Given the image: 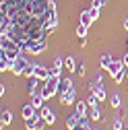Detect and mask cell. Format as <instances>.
I'll use <instances>...</instances> for the list:
<instances>
[{"label": "cell", "instance_id": "ac0fdd59", "mask_svg": "<svg viewBox=\"0 0 128 130\" xmlns=\"http://www.w3.org/2000/svg\"><path fill=\"white\" fill-rule=\"evenodd\" d=\"M25 130H37V116L25 120Z\"/></svg>", "mask_w": 128, "mask_h": 130}, {"label": "cell", "instance_id": "4fadbf2b", "mask_svg": "<svg viewBox=\"0 0 128 130\" xmlns=\"http://www.w3.org/2000/svg\"><path fill=\"white\" fill-rule=\"evenodd\" d=\"M89 120H91V118L81 116V120H78V124L74 126V130H93V128H91V124H89Z\"/></svg>", "mask_w": 128, "mask_h": 130}, {"label": "cell", "instance_id": "5b68a950", "mask_svg": "<svg viewBox=\"0 0 128 130\" xmlns=\"http://www.w3.org/2000/svg\"><path fill=\"white\" fill-rule=\"evenodd\" d=\"M27 66H29V60H27V58H23V56H19L17 60H14L12 72H14V74H23V72L27 70Z\"/></svg>", "mask_w": 128, "mask_h": 130}, {"label": "cell", "instance_id": "f1b7e54d", "mask_svg": "<svg viewBox=\"0 0 128 130\" xmlns=\"http://www.w3.org/2000/svg\"><path fill=\"white\" fill-rule=\"evenodd\" d=\"M76 72H78V76H85V64H78V66H76Z\"/></svg>", "mask_w": 128, "mask_h": 130}, {"label": "cell", "instance_id": "ba28073f", "mask_svg": "<svg viewBox=\"0 0 128 130\" xmlns=\"http://www.w3.org/2000/svg\"><path fill=\"white\" fill-rule=\"evenodd\" d=\"M62 66H64V58H60V56H58V58L54 60V66L50 68V74H52V76H60Z\"/></svg>", "mask_w": 128, "mask_h": 130}, {"label": "cell", "instance_id": "277c9868", "mask_svg": "<svg viewBox=\"0 0 128 130\" xmlns=\"http://www.w3.org/2000/svg\"><path fill=\"white\" fill-rule=\"evenodd\" d=\"M58 97H60V103H62V105H74V103H76V91H74V87L68 89L66 93L58 95Z\"/></svg>", "mask_w": 128, "mask_h": 130}, {"label": "cell", "instance_id": "d6986e66", "mask_svg": "<svg viewBox=\"0 0 128 130\" xmlns=\"http://www.w3.org/2000/svg\"><path fill=\"white\" fill-rule=\"evenodd\" d=\"M64 68L66 70H76V64H74V60H72V56H68V58H64Z\"/></svg>", "mask_w": 128, "mask_h": 130}, {"label": "cell", "instance_id": "3957f363", "mask_svg": "<svg viewBox=\"0 0 128 130\" xmlns=\"http://www.w3.org/2000/svg\"><path fill=\"white\" fill-rule=\"evenodd\" d=\"M45 47H47V39H33V41L23 43V52H29V54H41V52H45Z\"/></svg>", "mask_w": 128, "mask_h": 130}, {"label": "cell", "instance_id": "9c48e42d", "mask_svg": "<svg viewBox=\"0 0 128 130\" xmlns=\"http://www.w3.org/2000/svg\"><path fill=\"white\" fill-rule=\"evenodd\" d=\"M68 89H72V80H70V78H60V85H58V95L66 93Z\"/></svg>", "mask_w": 128, "mask_h": 130}, {"label": "cell", "instance_id": "484cf974", "mask_svg": "<svg viewBox=\"0 0 128 130\" xmlns=\"http://www.w3.org/2000/svg\"><path fill=\"white\" fill-rule=\"evenodd\" d=\"M81 23H83V25H87V27L93 23V19L89 17V12H87V10H83V12H81Z\"/></svg>", "mask_w": 128, "mask_h": 130}, {"label": "cell", "instance_id": "4316f807", "mask_svg": "<svg viewBox=\"0 0 128 130\" xmlns=\"http://www.w3.org/2000/svg\"><path fill=\"white\" fill-rule=\"evenodd\" d=\"M87 29H89V27L81 23V25L76 27V35H78V37H87Z\"/></svg>", "mask_w": 128, "mask_h": 130}, {"label": "cell", "instance_id": "7c38bea8", "mask_svg": "<svg viewBox=\"0 0 128 130\" xmlns=\"http://www.w3.org/2000/svg\"><path fill=\"white\" fill-rule=\"evenodd\" d=\"M35 76L41 78V80H47L52 74H50V68H45V66H37V68H35Z\"/></svg>", "mask_w": 128, "mask_h": 130}, {"label": "cell", "instance_id": "6da1fadb", "mask_svg": "<svg viewBox=\"0 0 128 130\" xmlns=\"http://www.w3.org/2000/svg\"><path fill=\"white\" fill-rule=\"evenodd\" d=\"M23 54V45L19 41H14L6 35H0V56H4L8 60H17Z\"/></svg>", "mask_w": 128, "mask_h": 130}, {"label": "cell", "instance_id": "9a60e30c", "mask_svg": "<svg viewBox=\"0 0 128 130\" xmlns=\"http://www.w3.org/2000/svg\"><path fill=\"white\" fill-rule=\"evenodd\" d=\"M12 66H14V60H8V58H4V56H0V70H12Z\"/></svg>", "mask_w": 128, "mask_h": 130}, {"label": "cell", "instance_id": "2e32d148", "mask_svg": "<svg viewBox=\"0 0 128 130\" xmlns=\"http://www.w3.org/2000/svg\"><path fill=\"white\" fill-rule=\"evenodd\" d=\"M89 118H91L93 122H99V118H101V111H99V105H93V107H91V111H89Z\"/></svg>", "mask_w": 128, "mask_h": 130}, {"label": "cell", "instance_id": "83f0119b", "mask_svg": "<svg viewBox=\"0 0 128 130\" xmlns=\"http://www.w3.org/2000/svg\"><path fill=\"white\" fill-rule=\"evenodd\" d=\"M103 4H107V0H93L91 2V6H97V8H101Z\"/></svg>", "mask_w": 128, "mask_h": 130}, {"label": "cell", "instance_id": "f546056e", "mask_svg": "<svg viewBox=\"0 0 128 130\" xmlns=\"http://www.w3.org/2000/svg\"><path fill=\"white\" fill-rule=\"evenodd\" d=\"M78 43H81V47H85V45H87V39H85V37H81V39H78Z\"/></svg>", "mask_w": 128, "mask_h": 130}, {"label": "cell", "instance_id": "7a4b0ae2", "mask_svg": "<svg viewBox=\"0 0 128 130\" xmlns=\"http://www.w3.org/2000/svg\"><path fill=\"white\" fill-rule=\"evenodd\" d=\"M60 78H62V76H50V78H47L45 83H43V91H41L43 99H50V97H54V93H58Z\"/></svg>", "mask_w": 128, "mask_h": 130}, {"label": "cell", "instance_id": "30bf717a", "mask_svg": "<svg viewBox=\"0 0 128 130\" xmlns=\"http://www.w3.org/2000/svg\"><path fill=\"white\" fill-rule=\"evenodd\" d=\"M10 122H12V111L10 109H2V113H0V124H2V128L8 126Z\"/></svg>", "mask_w": 128, "mask_h": 130}, {"label": "cell", "instance_id": "8fae6325", "mask_svg": "<svg viewBox=\"0 0 128 130\" xmlns=\"http://www.w3.org/2000/svg\"><path fill=\"white\" fill-rule=\"evenodd\" d=\"M78 120H81V116H78L76 111H74V113H70V116L66 118V128H68V130H74V126L78 124Z\"/></svg>", "mask_w": 128, "mask_h": 130}, {"label": "cell", "instance_id": "8992f818", "mask_svg": "<svg viewBox=\"0 0 128 130\" xmlns=\"http://www.w3.org/2000/svg\"><path fill=\"white\" fill-rule=\"evenodd\" d=\"M37 113V107L33 105V103H27V105H23V109H21V116H23V120H27V118H33Z\"/></svg>", "mask_w": 128, "mask_h": 130}, {"label": "cell", "instance_id": "cb8c5ba5", "mask_svg": "<svg viewBox=\"0 0 128 130\" xmlns=\"http://www.w3.org/2000/svg\"><path fill=\"white\" fill-rule=\"evenodd\" d=\"M35 68H37V64H29V66H27V70L23 72V76H27V78L35 76Z\"/></svg>", "mask_w": 128, "mask_h": 130}, {"label": "cell", "instance_id": "4dcf8cb0", "mask_svg": "<svg viewBox=\"0 0 128 130\" xmlns=\"http://www.w3.org/2000/svg\"><path fill=\"white\" fill-rule=\"evenodd\" d=\"M122 62H124V66H126V68H128V54H126V56H124V58H122Z\"/></svg>", "mask_w": 128, "mask_h": 130}, {"label": "cell", "instance_id": "e0dca14e", "mask_svg": "<svg viewBox=\"0 0 128 130\" xmlns=\"http://www.w3.org/2000/svg\"><path fill=\"white\" fill-rule=\"evenodd\" d=\"M111 62H114V58H111L109 54H103V56L99 58V64H101V68H103V70H107V66H109Z\"/></svg>", "mask_w": 128, "mask_h": 130}, {"label": "cell", "instance_id": "44dd1931", "mask_svg": "<svg viewBox=\"0 0 128 130\" xmlns=\"http://www.w3.org/2000/svg\"><path fill=\"white\" fill-rule=\"evenodd\" d=\"M43 101H45V99H43V95L39 93V95H33V101H31V103H33L37 109H41V107H43Z\"/></svg>", "mask_w": 128, "mask_h": 130}, {"label": "cell", "instance_id": "ffe728a7", "mask_svg": "<svg viewBox=\"0 0 128 130\" xmlns=\"http://www.w3.org/2000/svg\"><path fill=\"white\" fill-rule=\"evenodd\" d=\"M109 105L114 107V109L122 107V99H120V95H111V97H109Z\"/></svg>", "mask_w": 128, "mask_h": 130}, {"label": "cell", "instance_id": "836d02e7", "mask_svg": "<svg viewBox=\"0 0 128 130\" xmlns=\"http://www.w3.org/2000/svg\"><path fill=\"white\" fill-rule=\"evenodd\" d=\"M93 130H95V128H93Z\"/></svg>", "mask_w": 128, "mask_h": 130}, {"label": "cell", "instance_id": "1f68e13d", "mask_svg": "<svg viewBox=\"0 0 128 130\" xmlns=\"http://www.w3.org/2000/svg\"><path fill=\"white\" fill-rule=\"evenodd\" d=\"M124 27H126V29H128V19H126V21H124Z\"/></svg>", "mask_w": 128, "mask_h": 130}, {"label": "cell", "instance_id": "d6a6232c", "mask_svg": "<svg viewBox=\"0 0 128 130\" xmlns=\"http://www.w3.org/2000/svg\"><path fill=\"white\" fill-rule=\"evenodd\" d=\"M122 130H128V124H124V128H122Z\"/></svg>", "mask_w": 128, "mask_h": 130}, {"label": "cell", "instance_id": "7402d4cb", "mask_svg": "<svg viewBox=\"0 0 128 130\" xmlns=\"http://www.w3.org/2000/svg\"><path fill=\"white\" fill-rule=\"evenodd\" d=\"M87 12H89V17H91L93 21H97V19H99V8H97V6H89Z\"/></svg>", "mask_w": 128, "mask_h": 130}, {"label": "cell", "instance_id": "d4e9b609", "mask_svg": "<svg viewBox=\"0 0 128 130\" xmlns=\"http://www.w3.org/2000/svg\"><path fill=\"white\" fill-rule=\"evenodd\" d=\"M124 128V118L122 116H116L114 118V128H111V130H122Z\"/></svg>", "mask_w": 128, "mask_h": 130}, {"label": "cell", "instance_id": "603a6c76", "mask_svg": "<svg viewBox=\"0 0 128 130\" xmlns=\"http://www.w3.org/2000/svg\"><path fill=\"white\" fill-rule=\"evenodd\" d=\"M87 103H89L91 107H93V105H99V95L91 91V95H89V99H87Z\"/></svg>", "mask_w": 128, "mask_h": 130}, {"label": "cell", "instance_id": "52a82bcc", "mask_svg": "<svg viewBox=\"0 0 128 130\" xmlns=\"http://www.w3.org/2000/svg\"><path fill=\"white\" fill-rule=\"evenodd\" d=\"M39 111H41V116H43V120H45L47 124H54V122H56V111H52L50 107H45V105H43Z\"/></svg>", "mask_w": 128, "mask_h": 130}, {"label": "cell", "instance_id": "5bb4252c", "mask_svg": "<svg viewBox=\"0 0 128 130\" xmlns=\"http://www.w3.org/2000/svg\"><path fill=\"white\" fill-rule=\"evenodd\" d=\"M87 107H91L87 101H76L74 103V111L78 113V116H87Z\"/></svg>", "mask_w": 128, "mask_h": 130}]
</instances>
